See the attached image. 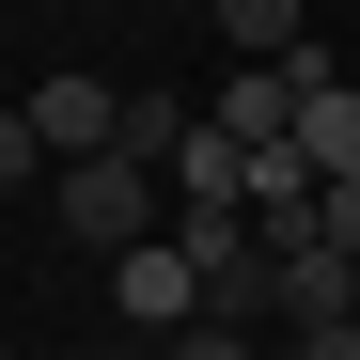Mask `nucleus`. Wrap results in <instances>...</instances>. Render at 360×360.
Returning a JSON list of instances; mask_svg holds the SVG:
<instances>
[{
	"label": "nucleus",
	"mask_w": 360,
	"mask_h": 360,
	"mask_svg": "<svg viewBox=\"0 0 360 360\" xmlns=\"http://www.w3.org/2000/svg\"><path fill=\"white\" fill-rule=\"evenodd\" d=\"M314 235H329V251H360V172H345L329 204H314Z\"/></svg>",
	"instance_id": "11"
},
{
	"label": "nucleus",
	"mask_w": 360,
	"mask_h": 360,
	"mask_svg": "<svg viewBox=\"0 0 360 360\" xmlns=\"http://www.w3.org/2000/svg\"><path fill=\"white\" fill-rule=\"evenodd\" d=\"M157 360H266V329H172Z\"/></svg>",
	"instance_id": "9"
},
{
	"label": "nucleus",
	"mask_w": 360,
	"mask_h": 360,
	"mask_svg": "<svg viewBox=\"0 0 360 360\" xmlns=\"http://www.w3.org/2000/svg\"><path fill=\"white\" fill-rule=\"evenodd\" d=\"M110 314H126V329H204V266L188 251H172V235H157V251H126V266H110Z\"/></svg>",
	"instance_id": "3"
},
{
	"label": "nucleus",
	"mask_w": 360,
	"mask_h": 360,
	"mask_svg": "<svg viewBox=\"0 0 360 360\" xmlns=\"http://www.w3.org/2000/svg\"><path fill=\"white\" fill-rule=\"evenodd\" d=\"M172 251H188V266H204V282H219V266H235V251H251V219H235V204H172Z\"/></svg>",
	"instance_id": "8"
},
{
	"label": "nucleus",
	"mask_w": 360,
	"mask_h": 360,
	"mask_svg": "<svg viewBox=\"0 0 360 360\" xmlns=\"http://www.w3.org/2000/svg\"><path fill=\"white\" fill-rule=\"evenodd\" d=\"M345 314H360V251H297L282 266V345L297 329H345Z\"/></svg>",
	"instance_id": "6"
},
{
	"label": "nucleus",
	"mask_w": 360,
	"mask_h": 360,
	"mask_svg": "<svg viewBox=\"0 0 360 360\" xmlns=\"http://www.w3.org/2000/svg\"><path fill=\"white\" fill-rule=\"evenodd\" d=\"M297 94H314V63H235V79L204 94V126H219L235 157H266V141H297Z\"/></svg>",
	"instance_id": "2"
},
{
	"label": "nucleus",
	"mask_w": 360,
	"mask_h": 360,
	"mask_svg": "<svg viewBox=\"0 0 360 360\" xmlns=\"http://www.w3.org/2000/svg\"><path fill=\"white\" fill-rule=\"evenodd\" d=\"M0 360H16V345H0Z\"/></svg>",
	"instance_id": "13"
},
{
	"label": "nucleus",
	"mask_w": 360,
	"mask_h": 360,
	"mask_svg": "<svg viewBox=\"0 0 360 360\" xmlns=\"http://www.w3.org/2000/svg\"><path fill=\"white\" fill-rule=\"evenodd\" d=\"M47 172V141H32V110H0V188H32Z\"/></svg>",
	"instance_id": "10"
},
{
	"label": "nucleus",
	"mask_w": 360,
	"mask_h": 360,
	"mask_svg": "<svg viewBox=\"0 0 360 360\" xmlns=\"http://www.w3.org/2000/svg\"><path fill=\"white\" fill-rule=\"evenodd\" d=\"M16 110H32V141L63 157V172H79V157H110V141H126V94H110V79H32Z\"/></svg>",
	"instance_id": "4"
},
{
	"label": "nucleus",
	"mask_w": 360,
	"mask_h": 360,
	"mask_svg": "<svg viewBox=\"0 0 360 360\" xmlns=\"http://www.w3.org/2000/svg\"><path fill=\"white\" fill-rule=\"evenodd\" d=\"M282 360H360V314H345V329H297Z\"/></svg>",
	"instance_id": "12"
},
{
	"label": "nucleus",
	"mask_w": 360,
	"mask_h": 360,
	"mask_svg": "<svg viewBox=\"0 0 360 360\" xmlns=\"http://www.w3.org/2000/svg\"><path fill=\"white\" fill-rule=\"evenodd\" d=\"M157 219H172V172H141V157H79L63 172V251L126 266V251H157Z\"/></svg>",
	"instance_id": "1"
},
{
	"label": "nucleus",
	"mask_w": 360,
	"mask_h": 360,
	"mask_svg": "<svg viewBox=\"0 0 360 360\" xmlns=\"http://www.w3.org/2000/svg\"><path fill=\"white\" fill-rule=\"evenodd\" d=\"M297 157H314V188H345V172H360V79L314 63V94H297Z\"/></svg>",
	"instance_id": "5"
},
{
	"label": "nucleus",
	"mask_w": 360,
	"mask_h": 360,
	"mask_svg": "<svg viewBox=\"0 0 360 360\" xmlns=\"http://www.w3.org/2000/svg\"><path fill=\"white\" fill-rule=\"evenodd\" d=\"M297 16H314V0H219V47L235 63H297Z\"/></svg>",
	"instance_id": "7"
}]
</instances>
